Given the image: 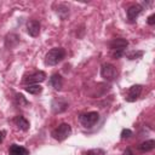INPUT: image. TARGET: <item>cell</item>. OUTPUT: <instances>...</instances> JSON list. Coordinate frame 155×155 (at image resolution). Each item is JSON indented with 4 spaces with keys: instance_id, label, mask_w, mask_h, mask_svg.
I'll use <instances>...</instances> for the list:
<instances>
[{
    "instance_id": "obj_1",
    "label": "cell",
    "mask_w": 155,
    "mask_h": 155,
    "mask_svg": "<svg viewBox=\"0 0 155 155\" xmlns=\"http://www.w3.org/2000/svg\"><path fill=\"white\" fill-rule=\"evenodd\" d=\"M127 46H128V41L122 38H117V39H114L113 41H110L109 47H110L113 58L117 59V58L122 57L125 54V50L127 48Z\"/></svg>"
},
{
    "instance_id": "obj_2",
    "label": "cell",
    "mask_w": 155,
    "mask_h": 155,
    "mask_svg": "<svg viewBox=\"0 0 155 155\" xmlns=\"http://www.w3.org/2000/svg\"><path fill=\"white\" fill-rule=\"evenodd\" d=\"M65 57V50L63 47H53L51 48L45 56V64L46 65H56L63 61Z\"/></svg>"
},
{
    "instance_id": "obj_3",
    "label": "cell",
    "mask_w": 155,
    "mask_h": 155,
    "mask_svg": "<svg viewBox=\"0 0 155 155\" xmlns=\"http://www.w3.org/2000/svg\"><path fill=\"white\" fill-rule=\"evenodd\" d=\"M70 134H71V126H70L69 124H65V122L59 124V125H58L56 128H53L52 132H51V136H52L56 140H58V142H63V140L67 139Z\"/></svg>"
},
{
    "instance_id": "obj_4",
    "label": "cell",
    "mask_w": 155,
    "mask_h": 155,
    "mask_svg": "<svg viewBox=\"0 0 155 155\" xmlns=\"http://www.w3.org/2000/svg\"><path fill=\"white\" fill-rule=\"evenodd\" d=\"M79 120L81 122V125L85 128H91L93 127L98 120H99V114L97 111H88V113H84L79 116Z\"/></svg>"
},
{
    "instance_id": "obj_5",
    "label": "cell",
    "mask_w": 155,
    "mask_h": 155,
    "mask_svg": "<svg viewBox=\"0 0 155 155\" xmlns=\"http://www.w3.org/2000/svg\"><path fill=\"white\" fill-rule=\"evenodd\" d=\"M117 69L110 64V63H104L101 67V76L107 80V81H114L117 78Z\"/></svg>"
},
{
    "instance_id": "obj_6",
    "label": "cell",
    "mask_w": 155,
    "mask_h": 155,
    "mask_svg": "<svg viewBox=\"0 0 155 155\" xmlns=\"http://www.w3.org/2000/svg\"><path fill=\"white\" fill-rule=\"evenodd\" d=\"M69 104L68 102L63 98V97H57V98H53L52 103H51V109L54 114H59V113H63L68 109Z\"/></svg>"
},
{
    "instance_id": "obj_7",
    "label": "cell",
    "mask_w": 155,
    "mask_h": 155,
    "mask_svg": "<svg viewBox=\"0 0 155 155\" xmlns=\"http://www.w3.org/2000/svg\"><path fill=\"white\" fill-rule=\"evenodd\" d=\"M46 79V74L41 70H38V71H34L31 74H29L25 79H24V82L30 85V84H39V82H42L45 81Z\"/></svg>"
},
{
    "instance_id": "obj_8",
    "label": "cell",
    "mask_w": 155,
    "mask_h": 155,
    "mask_svg": "<svg viewBox=\"0 0 155 155\" xmlns=\"http://www.w3.org/2000/svg\"><path fill=\"white\" fill-rule=\"evenodd\" d=\"M140 93H142V85H133L128 88V92H127V96L125 97V99H126V102H130V103L134 102L139 98Z\"/></svg>"
},
{
    "instance_id": "obj_9",
    "label": "cell",
    "mask_w": 155,
    "mask_h": 155,
    "mask_svg": "<svg viewBox=\"0 0 155 155\" xmlns=\"http://www.w3.org/2000/svg\"><path fill=\"white\" fill-rule=\"evenodd\" d=\"M143 7L140 5H132L130 6L127 10H126V13H127V18L130 22H134L136 18L139 16V13L142 12Z\"/></svg>"
},
{
    "instance_id": "obj_10",
    "label": "cell",
    "mask_w": 155,
    "mask_h": 155,
    "mask_svg": "<svg viewBox=\"0 0 155 155\" xmlns=\"http://www.w3.org/2000/svg\"><path fill=\"white\" fill-rule=\"evenodd\" d=\"M27 31L30 36L35 38L40 34V23L39 21H35V19H31L27 23Z\"/></svg>"
},
{
    "instance_id": "obj_11",
    "label": "cell",
    "mask_w": 155,
    "mask_h": 155,
    "mask_svg": "<svg viewBox=\"0 0 155 155\" xmlns=\"http://www.w3.org/2000/svg\"><path fill=\"white\" fill-rule=\"evenodd\" d=\"M8 155H29V150L18 144H11L8 148Z\"/></svg>"
},
{
    "instance_id": "obj_12",
    "label": "cell",
    "mask_w": 155,
    "mask_h": 155,
    "mask_svg": "<svg viewBox=\"0 0 155 155\" xmlns=\"http://www.w3.org/2000/svg\"><path fill=\"white\" fill-rule=\"evenodd\" d=\"M50 85L54 88V90H61L62 86H63V78L59 75V74H52L51 78H50Z\"/></svg>"
},
{
    "instance_id": "obj_13",
    "label": "cell",
    "mask_w": 155,
    "mask_h": 155,
    "mask_svg": "<svg viewBox=\"0 0 155 155\" xmlns=\"http://www.w3.org/2000/svg\"><path fill=\"white\" fill-rule=\"evenodd\" d=\"M13 121H15L16 126H17L19 130H22V131H28V130H29V121H28L24 116L18 115V116L15 117Z\"/></svg>"
},
{
    "instance_id": "obj_14",
    "label": "cell",
    "mask_w": 155,
    "mask_h": 155,
    "mask_svg": "<svg viewBox=\"0 0 155 155\" xmlns=\"http://www.w3.org/2000/svg\"><path fill=\"white\" fill-rule=\"evenodd\" d=\"M57 10H56V12H57V15L62 18V19H65L68 16H69V6L67 5V4H63V2H59V4H57Z\"/></svg>"
},
{
    "instance_id": "obj_15",
    "label": "cell",
    "mask_w": 155,
    "mask_h": 155,
    "mask_svg": "<svg viewBox=\"0 0 155 155\" xmlns=\"http://www.w3.org/2000/svg\"><path fill=\"white\" fill-rule=\"evenodd\" d=\"M154 148H155V140H154V139L145 140V142L140 143L139 147H138V149H139L140 151H143V153H145V151H150V150H153Z\"/></svg>"
},
{
    "instance_id": "obj_16",
    "label": "cell",
    "mask_w": 155,
    "mask_h": 155,
    "mask_svg": "<svg viewBox=\"0 0 155 155\" xmlns=\"http://www.w3.org/2000/svg\"><path fill=\"white\" fill-rule=\"evenodd\" d=\"M25 91L28 93H31V94H39L42 92V87L39 84H30V85L25 86Z\"/></svg>"
},
{
    "instance_id": "obj_17",
    "label": "cell",
    "mask_w": 155,
    "mask_h": 155,
    "mask_svg": "<svg viewBox=\"0 0 155 155\" xmlns=\"http://www.w3.org/2000/svg\"><path fill=\"white\" fill-rule=\"evenodd\" d=\"M143 54H144L143 51H131V52H128V53L126 54V57H127L128 59L133 61V59H138V58H140Z\"/></svg>"
},
{
    "instance_id": "obj_18",
    "label": "cell",
    "mask_w": 155,
    "mask_h": 155,
    "mask_svg": "<svg viewBox=\"0 0 155 155\" xmlns=\"http://www.w3.org/2000/svg\"><path fill=\"white\" fill-rule=\"evenodd\" d=\"M16 102H17V104H18L19 107H22V104H23V105H28V104H29V102H28V101L24 98V96L21 94V93L16 94Z\"/></svg>"
},
{
    "instance_id": "obj_19",
    "label": "cell",
    "mask_w": 155,
    "mask_h": 155,
    "mask_svg": "<svg viewBox=\"0 0 155 155\" xmlns=\"http://www.w3.org/2000/svg\"><path fill=\"white\" fill-rule=\"evenodd\" d=\"M86 155H105V151L103 149L97 148V149H91V150L86 151Z\"/></svg>"
},
{
    "instance_id": "obj_20",
    "label": "cell",
    "mask_w": 155,
    "mask_h": 155,
    "mask_svg": "<svg viewBox=\"0 0 155 155\" xmlns=\"http://www.w3.org/2000/svg\"><path fill=\"white\" fill-rule=\"evenodd\" d=\"M121 139H126V138H130L131 136H132V131L131 130H128V128H124L122 131H121Z\"/></svg>"
},
{
    "instance_id": "obj_21",
    "label": "cell",
    "mask_w": 155,
    "mask_h": 155,
    "mask_svg": "<svg viewBox=\"0 0 155 155\" xmlns=\"http://www.w3.org/2000/svg\"><path fill=\"white\" fill-rule=\"evenodd\" d=\"M148 24L149 25H154L155 24V13H153V15H150L149 17H148Z\"/></svg>"
},
{
    "instance_id": "obj_22",
    "label": "cell",
    "mask_w": 155,
    "mask_h": 155,
    "mask_svg": "<svg viewBox=\"0 0 155 155\" xmlns=\"http://www.w3.org/2000/svg\"><path fill=\"white\" fill-rule=\"evenodd\" d=\"M122 155H134V154H133V151H132L130 148H127V149L122 153Z\"/></svg>"
},
{
    "instance_id": "obj_23",
    "label": "cell",
    "mask_w": 155,
    "mask_h": 155,
    "mask_svg": "<svg viewBox=\"0 0 155 155\" xmlns=\"http://www.w3.org/2000/svg\"><path fill=\"white\" fill-rule=\"evenodd\" d=\"M5 136H6V132H5V131H0V143L4 140Z\"/></svg>"
}]
</instances>
